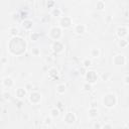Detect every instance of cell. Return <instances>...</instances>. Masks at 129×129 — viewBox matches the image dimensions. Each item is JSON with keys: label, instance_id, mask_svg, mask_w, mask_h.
<instances>
[{"label": "cell", "instance_id": "1", "mask_svg": "<svg viewBox=\"0 0 129 129\" xmlns=\"http://www.w3.org/2000/svg\"><path fill=\"white\" fill-rule=\"evenodd\" d=\"M7 50L11 55L14 56H21L27 50V42L21 36L10 37L7 42Z\"/></svg>", "mask_w": 129, "mask_h": 129}, {"label": "cell", "instance_id": "2", "mask_svg": "<svg viewBox=\"0 0 129 129\" xmlns=\"http://www.w3.org/2000/svg\"><path fill=\"white\" fill-rule=\"evenodd\" d=\"M101 102H102V105L107 108V109H112L114 108L117 103H118V98L116 96L115 93L113 92H108L106 94H104L101 98Z\"/></svg>", "mask_w": 129, "mask_h": 129}, {"label": "cell", "instance_id": "3", "mask_svg": "<svg viewBox=\"0 0 129 129\" xmlns=\"http://www.w3.org/2000/svg\"><path fill=\"white\" fill-rule=\"evenodd\" d=\"M62 30H63V29H61L58 25L52 26V27H50V29H49L47 35H48V37H49L51 40H53V41H58V40H60V38H61V36H62Z\"/></svg>", "mask_w": 129, "mask_h": 129}, {"label": "cell", "instance_id": "4", "mask_svg": "<svg viewBox=\"0 0 129 129\" xmlns=\"http://www.w3.org/2000/svg\"><path fill=\"white\" fill-rule=\"evenodd\" d=\"M28 101L30 104L32 105H38L40 102H41V99H42V95L41 93H39L38 91H32L28 94Z\"/></svg>", "mask_w": 129, "mask_h": 129}, {"label": "cell", "instance_id": "5", "mask_svg": "<svg viewBox=\"0 0 129 129\" xmlns=\"http://www.w3.org/2000/svg\"><path fill=\"white\" fill-rule=\"evenodd\" d=\"M85 80H86V83H89L91 85H95L98 82V80H99V76H98V74L95 71L89 70V71L86 72Z\"/></svg>", "mask_w": 129, "mask_h": 129}, {"label": "cell", "instance_id": "6", "mask_svg": "<svg viewBox=\"0 0 129 129\" xmlns=\"http://www.w3.org/2000/svg\"><path fill=\"white\" fill-rule=\"evenodd\" d=\"M73 18L70 16H61L58 20V26L61 29H68L73 26Z\"/></svg>", "mask_w": 129, "mask_h": 129}, {"label": "cell", "instance_id": "7", "mask_svg": "<svg viewBox=\"0 0 129 129\" xmlns=\"http://www.w3.org/2000/svg\"><path fill=\"white\" fill-rule=\"evenodd\" d=\"M112 62L115 66L118 67H122L126 63V56L123 53H116L115 55H113L112 57Z\"/></svg>", "mask_w": 129, "mask_h": 129}, {"label": "cell", "instance_id": "8", "mask_svg": "<svg viewBox=\"0 0 129 129\" xmlns=\"http://www.w3.org/2000/svg\"><path fill=\"white\" fill-rule=\"evenodd\" d=\"M50 48H51V50H52L54 53L59 54V53H62V52H63V50H64V44H63L60 40H58V41H53V42L51 43V45H50Z\"/></svg>", "mask_w": 129, "mask_h": 129}, {"label": "cell", "instance_id": "9", "mask_svg": "<svg viewBox=\"0 0 129 129\" xmlns=\"http://www.w3.org/2000/svg\"><path fill=\"white\" fill-rule=\"evenodd\" d=\"M62 120H63V122H64L66 124H68V125H73V124L77 121V115H76L74 112L69 111V112L64 113Z\"/></svg>", "mask_w": 129, "mask_h": 129}, {"label": "cell", "instance_id": "10", "mask_svg": "<svg viewBox=\"0 0 129 129\" xmlns=\"http://www.w3.org/2000/svg\"><path fill=\"white\" fill-rule=\"evenodd\" d=\"M115 32H116V35L119 37V39H121V38H126V36L129 34V32H128V26L119 25V26L116 28Z\"/></svg>", "mask_w": 129, "mask_h": 129}, {"label": "cell", "instance_id": "11", "mask_svg": "<svg viewBox=\"0 0 129 129\" xmlns=\"http://www.w3.org/2000/svg\"><path fill=\"white\" fill-rule=\"evenodd\" d=\"M14 84H15V83H14V80H13L11 77L6 76V77L2 78L1 85H2L3 88H5V89H10V88L14 87Z\"/></svg>", "mask_w": 129, "mask_h": 129}, {"label": "cell", "instance_id": "12", "mask_svg": "<svg viewBox=\"0 0 129 129\" xmlns=\"http://www.w3.org/2000/svg\"><path fill=\"white\" fill-rule=\"evenodd\" d=\"M15 97L17 98V99H19V100H23V99H25L26 97H28V92L26 91V89L25 88H22V87H19V88H17V89H15Z\"/></svg>", "mask_w": 129, "mask_h": 129}, {"label": "cell", "instance_id": "13", "mask_svg": "<svg viewBox=\"0 0 129 129\" xmlns=\"http://www.w3.org/2000/svg\"><path fill=\"white\" fill-rule=\"evenodd\" d=\"M87 31V26L83 23H78L74 25V32L78 35H83Z\"/></svg>", "mask_w": 129, "mask_h": 129}, {"label": "cell", "instance_id": "14", "mask_svg": "<svg viewBox=\"0 0 129 129\" xmlns=\"http://www.w3.org/2000/svg\"><path fill=\"white\" fill-rule=\"evenodd\" d=\"M21 25H22V27H23L24 30L29 31V30H31L32 27H33V22H32L31 19L26 18V19H24V20L22 21V24H21Z\"/></svg>", "mask_w": 129, "mask_h": 129}, {"label": "cell", "instance_id": "15", "mask_svg": "<svg viewBox=\"0 0 129 129\" xmlns=\"http://www.w3.org/2000/svg\"><path fill=\"white\" fill-rule=\"evenodd\" d=\"M47 73H48L49 79H51V80H55V79L58 78V70L56 68H54V67L49 68L48 71H47Z\"/></svg>", "mask_w": 129, "mask_h": 129}, {"label": "cell", "instance_id": "16", "mask_svg": "<svg viewBox=\"0 0 129 129\" xmlns=\"http://www.w3.org/2000/svg\"><path fill=\"white\" fill-rule=\"evenodd\" d=\"M89 53H90V56H91L92 58H98V57L101 55V50H100V48H98V47H92V48L90 49Z\"/></svg>", "mask_w": 129, "mask_h": 129}, {"label": "cell", "instance_id": "17", "mask_svg": "<svg viewBox=\"0 0 129 129\" xmlns=\"http://www.w3.org/2000/svg\"><path fill=\"white\" fill-rule=\"evenodd\" d=\"M98 115H99L98 108H90L88 110V116H89L90 119H95V118L98 117Z\"/></svg>", "mask_w": 129, "mask_h": 129}, {"label": "cell", "instance_id": "18", "mask_svg": "<svg viewBox=\"0 0 129 129\" xmlns=\"http://www.w3.org/2000/svg\"><path fill=\"white\" fill-rule=\"evenodd\" d=\"M55 91L58 95H63L67 92V86L64 84H58L55 88Z\"/></svg>", "mask_w": 129, "mask_h": 129}, {"label": "cell", "instance_id": "19", "mask_svg": "<svg viewBox=\"0 0 129 129\" xmlns=\"http://www.w3.org/2000/svg\"><path fill=\"white\" fill-rule=\"evenodd\" d=\"M59 113H60V110L55 106V107H52L49 111V116L51 118H57L59 116Z\"/></svg>", "mask_w": 129, "mask_h": 129}, {"label": "cell", "instance_id": "20", "mask_svg": "<svg viewBox=\"0 0 129 129\" xmlns=\"http://www.w3.org/2000/svg\"><path fill=\"white\" fill-rule=\"evenodd\" d=\"M129 45V40L127 38H121L118 40V46L120 48H126Z\"/></svg>", "mask_w": 129, "mask_h": 129}, {"label": "cell", "instance_id": "21", "mask_svg": "<svg viewBox=\"0 0 129 129\" xmlns=\"http://www.w3.org/2000/svg\"><path fill=\"white\" fill-rule=\"evenodd\" d=\"M9 34L11 37H15V36H18L19 35V29L18 27L16 26H12L9 28Z\"/></svg>", "mask_w": 129, "mask_h": 129}, {"label": "cell", "instance_id": "22", "mask_svg": "<svg viewBox=\"0 0 129 129\" xmlns=\"http://www.w3.org/2000/svg\"><path fill=\"white\" fill-rule=\"evenodd\" d=\"M61 13H62L61 10L59 8H57V7L52 8L51 11H50V15L53 16V17H60L61 16Z\"/></svg>", "mask_w": 129, "mask_h": 129}, {"label": "cell", "instance_id": "23", "mask_svg": "<svg viewBox=\"0 0 129 129\" xmlns=\"http://www.w3.org/2000/svg\"><path fill=\"white\" fill-rule=\"evenodd\" d=\"M82 64H83V68L89 69V68L92 66V59L89 58V57H85V58L82 60Z\"/></svg>", "mask_w": 129, "mask_h": 129}, {"label": "cell", "instance_id": "24", "mask_svg": "<svg viewBox=\"0 0 129 129\" xmlns=\"http://www.w3.org/2000/svg\"><path fill=\"white\" fill-rule=\"evenodd\" d=\"M95 7H96V9H97V10L102 11V10H104V9H105V2H104V1H102V0H99V1H97V2H96Z\"/></svg>", "mask_w": 129, "mask_h": 129}, {"label": "cell", "instance_id": "25", "mask_svg": "<svg viewBox=\"0 0 129 129\" xmlns=\"http://www.w3.org/2000/svg\"><path fill=\"white\" fill-rule=\"evenodd\" d=\"M52 119L53 118H51L50 116H45L44 119H43V124L45 126H50L52 124Z\"/></svg>", "mask_w": 129, "mask_h": 129}, {"label": "cell", "instance_id": "26", "mask_svg": "<svg viewBox=\"0 0 129 129\" xmlns=\"http://www.w3.org/2000/svg\"><path fill=\"white\" fill-rule=\"evenodd\" d=\"M40 53H41V51H40V48H38V47H32L31 48V54L33 55V56H39L40 55Z\"/></svg>", "mask_w": 129, "mask_h": 129}, {"label": "cell", "instance_id": "27", "mask_svg": "<svg viewBox=\"0 0 129 129\" xmlns=\"http://www.w3.org/2000/svg\"><path fill=\"white\" fill-rule=\"evenodd\" d=\"M24 88L26 89V91H27L28 93H30V92H32V91H34V90H33V84H32V83H30V82L26 83V84H25V86H24Z\"/></svg>", "mask_w": 129, "mask_h": 129}, {"label": "cell", "instance_id": "28", "mask_svg": "<svg viewBox=\"0 0 129 129\" xmlns=\"http://www.w3.org/2000/svg\"><path fill=\"white\" fill-rule=\"evenodd\" d=\"M38 38H39V33H37V32H32V33L30 34V39H31L32 41H37Z\"/></svg>", "mask_w": 129, "mask_h": 129}, {"label": "cell", "instance_id": "29", "mask_svg": "<svg viewBox=\"0 0 129 129\" xmlns=\"http://www.w3.org/2000/svg\"><path fill=\"white\" fill-rule=\"evenodd\" d=\"M2 97H3V99L6 100V101H8V100L10 99V93L8 92V90H4V91L2 92Z\"/></svg>", "mask_w": 129, "mask_h": 129}, {"label": "cell", "instance_id": "30", "mask_svg": "<svg viewBox=\"0 0 129 129\" xmlns=\"http://www.w3.org/2000/svg\"><path fill=\"white\" fill-rule=\"evenodd\" d=\"M92 86H93V85H91V84H89V83H85V84L83 85V89H84V91H91Z\"/></svg>", "mask_w": 129, "mask_h": 129}, {"label": "cell", "instance_id": "31", "mask_svg": "<svg viewBox=\"0 0 129 129\" xmlns=\"http://www.w3.org/2000/svg\"><path fill=\"white\" fill-rule=\"evenodd\" d=\"M101 129H113V126H112V124L111 123H105V124H103L102 125V128Z\"/></svg>", "mask_w": 129, "mask_h": 129}, {"label": "cell", "instance_id": "32", "mask_svg": "<svg viewBox=\"0 0 129 129\" xmlns=\"http://www.w3.org/2000/svg\"><path fill=\"white\" fill-rule=\"evenodd\" d=\"M123 83H124L125 85L129 86V74H128V75H125V76L123 77Z\"/></svg>", "mask_w": 129, "mask_h": 129}, {"label": "cell", "instance_id": "33", "mask_svg": "<svg viewBox=\"0 0 129 129\" xmlns=\"http://www.w3.org/2000/svg\"><path fill=\"white\" fill-rule=\"evenodd\" d=\"M93 127H94V129H101L102 128V124L100 122H95L93 124Z\"/></svg>", "mask_w": 129, "mask_h": 129}, {"label": "cell", "instance_id": "34", "mask_svg": "<svg viewBox=\"0 0 129 129\" xmlns=\"http://www.w3.org/2000/svg\"><path fill=\"white\" fill-rule=\"evenodd\" d=\"M54 4H55V2L54 1H49V2H47L46 3V6L48 7V8H54Z\"/></svg>", "mask_w": 129, "mask_h": 129}, {"label": "cell", "instance_id": "35", "mask_svg": "<svg viewBox=\"0 0 129 129\" xmlns=\"http://www.w3.org/2000/svg\"><path fill=\"white\" fill-rule=\"evenodd\" d=\"M7 61H8L7 57H5V56H2V57H1V64H6Z\"/></svg>", "mask_w": 129, "mask_h": 129}, {"label": "cell", "instance_id": "36", "mask_svg": "<svg viewBox=\"0 0 129 129\" xmlns=\"http://www.w3.org/2000/svg\"><path fill=\"white\" fill-rule=\"evenodd\" d=\"M90 108H97V103H96V102H92Z\"/></svg>", "mask_w": 129, "mask_h": 129}, {"label": "cell", "instance_id": "37", "mask_svg": "<svg viewBox=\"0 0 129 129\" xmlns=\"http://www.w3.org/2000/svg\"><path fill=\"white\" fill-rule=\"evenodd\" d=\"M45 61L49 63V62H51V61H52V58H51L50 56H48V57H46V58H45Z\"/></svg>", "mask_w": 129, "mask_h": 129}, {"label": "cell", "instance_id": "38", "mask_svg": "<svg viewBox=\"0 0 129 129\" xmlns=\"http://www.w3.org/2000/svg\"><path fill=\"white\" fill-rule=\"evenodd\" d=\"M125 126H126V127H127V128H128V129H129V121H128V122H127V123H126V125H125Z\"/></svg>", "mask_w": 129, "mask_h": 129}, {"label": "cell", "instance_id": "39", "mask_svg": "<svg viewBox=\"0 0 129 129\" xmlns=\"http://www.w3.org/2000/svg\"><path fill=\"white\" fill-rule=\"evenodd\" d=\"M122 129H128V128H127V127H126V126H124V127H123V128H122Z\"/></svg>", "mask_w": 129, "mask_h": 129}, {"label": "cell", "instance_id": "40", "mask_svg": "<svg viewBox=\"0 0 129 129\" xmlns=\"http://www.w3.org/2000/svg\"><path fill=\"white\" fill-rule=\"evenodd\" d=\"M128 32H129V26H128Z\"/></svg>", "mask_w": 129, "mask_h": 129}]
</instances>
